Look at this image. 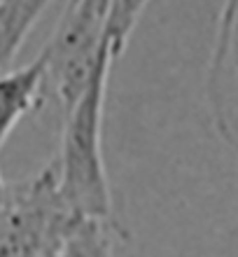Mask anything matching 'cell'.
I'll list each match as a JSON object with an SVG mask.
<instances>
[{
	"mask_svg": "<svg viewBox=\"0 0 238 257\" xmlns=\"http://www.w3.org/2000/svg\"><path fill=\"white\" fill-rule=\"evenodd\" d=\"M112 63L115 59L110 54L103 56L89 89L63 117L61 148L54 162L59 171L61 194L77 215L124 229V224L117 217L108 166L103 157V112Z\"/></svg>",
	"mask_w": 238,
	"mask_h": 257,
	"instance_id": "cell-1",
	"label": "cell"
},
{
	"mask_svg": "<svg viewBox=\"0 0 238 257\" xmlns=\"http://www.w3.org/2000/svg\"><path fill=\"white\" fill-rule=\"evenodd\" d=\"M80 217L63 199L52 159L33 176L7 183L0 208V257H52Z\"/></svg>",
	"mask_w": 238,
	"mask_h": 257,
	"instance_id": "cell-2",
	"label": "cell"
},
{
	"mask_svg": "<svg viewBox=\"0 0 238 257\" xmlns=\"http://www.w3.org/2000/svg\"><path fill=\"white\" fill-rule=\"evenodd\" d=\"M203 96L215 134L238 155V0L222 3Z\"/></svg>",
	"mask_w": 238,
	"mask_h": 257,
	"instance_id": "cell-3",
	"label": "cell"
},
{
	"mask_svg": "<svg viewBox=\"0 0 238 257\" xmlns=\"http://www.w3.org/2000/svg\"><path fill=\"white\" fill-rule=\"evenodd\" d=\"M45 63L35 61L0 75V150L28 112L45 101Z\"/></svg>",
	"mask_w": 238,
	"mask_h": 257,
	"instance_id": "cell-4",
	"label": "cell"
},
{
	"mask_svg": "<svg viewBox=\"0 0 238 257\" xmlns=\"http://www.w3.org/2000/svg\"><path fill=\"white\" fill-rule=\"evenodd\" d=\"M49 3L52 0H0V75L10 70V63Z\"/></svg>",
	"mask_w": 238,
	"mask_h": 257,
	"instance_id": "cell-5",
	"label": "cell"
},
{
	"mask_svg": "<svg viewBox=\"0 0 238 257\" xmlns=\"http://www.w3.org/2000/svg\"><path fill=\"white\" fill-rule=\"evenodd\" d=\"M124 238H129L124 229L101 220L80 217L52 257H117L112 245Z\"/></svg>",
	"mask_w": 238,
	"mask_h": 257,
	"instance_id": "cell-6",
	"label": "cell"
},
{
	"mask_svg": "<svg viewBox=\"0 0 238 257\" xmlns=\"http://www.w3.org/2000/svg\"><path fill=\"white\" fill-rule=\"evenodd\" d=\"M145 5H147V0H112L108 24H105V42H108L115 61L129 45L131 33L138 26V19H140Z\"/></svg>",
	"mask_w": 238,
	"mask_h": 257,
	"instance_id": "cell-7",
	"label": "cell"
},
{
	"mask_svg": "<svg viewBox=\"0 0 238 257\" xmlns=\"http://www.w3.org/2000/svg\"><path fill=\"white\" fill-rule=\"evenodd\" d=\"M5 187H7V183L0 176V208H3V201H5Z\"/></svg>",
	"mask_w": 238,
	"mask_h": 257,
	"instance_id": "cell-8",
	"label": "cell"
}]
</instances>
